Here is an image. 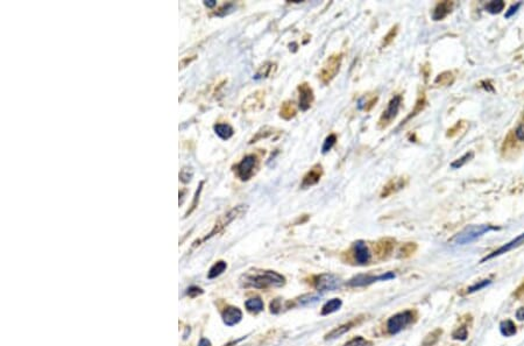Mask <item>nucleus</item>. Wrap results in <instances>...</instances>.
<instances>
[{
  "label": "nucleus",
  "instance_id": "nucleus-21",
  "mask_svg": "<svg viewBox=\"0 0 524 346\" xmlns=\"http://www.w3.org/2000/svg\"><path fill=\"white\" fill-rule=\"evenodd\" d=\"M322 294L318 293H312V294H305V295L301 296L298 299V304L302 307H308V305H312L317 303L318 301H321Z\"/></svg>",
  "mask_w": 524,
  "mask_h": 346
},
{
  "label": "nucleus",
  "instance_id": "nucleus-41",
  "mask_svg": "<svg viewBox=\"0 0 524 346\" xmlns=\"http://www.w3.org/2000/svg\"><path fill=\"white\" fill-rule=\"evenodd\" d=\"M376 100H378V98H376V97H375V98H373V99H370V102H368L367 104H366V105H365V108H364V109L366 110V111H370V109H372L374 105H375Z\"/></svg>",
  "mask_w": 524,
  "mask_h": 346
},
{
  "label": "nucleus",
  "instance_id": "nucleus-14",
  "mask_svg": "<svg viewBox=\"0 0 524 346\" xmlns=\"http://www.w3.org/2000/svg\"><path fill=\"white\" fill-rule=\"evenodd\" d=\"M522 244H524V233H522V235L518 236V237H517L516 239H514V240L509 241V243H508V244H506L505 246L500 247L499 250H496V251H495V252L492 253L491 255L486 256V258L483 259V260H482L481 262L487 261V260H489V259H493V258H495V256H499V255H501V254H505V253L509 252V251H511V250H514V249H516V247H518V246H520V245H522Z\"/></svg>",
  "mask_w": 524,
  "mask_h": 346
},
{
  "label": "nucleus",
  "instance_id": "nucleus-32",
  "mask_svg": "<svg viewBox=\"0 0 524 346\" xmlns=\"http://www.w3.org/2000/svg\"><path fill=\"white\" fill-rule=\"evenodd\" d=\"M192 176H194V172H192L191 168H188V167H184V168L181 169L180 172V180L182 181L183 183H189L190 181H191Z\"/></svg>",
  "mask_w": 524,
  "mask_h": 346
},
{
  "label": "nucleus",
  "instance_id": "nucleus-33",
  "mask_svg": "<svg viewBox=\"0 0 524 346\" xmlns=\"http://www.w3.org/2000/svg\"><path fill=\"white\" fill-rule=\"evenodd\" d=\"M234 8H235L234 4H232V2H229V4L224 5L223 7L219 8V10H218L215 14L217 16H227V14L233 12V11H234Z\"/></svg>",
  "mask_w": 524,
  "mask_h": 346
},
{
  "label": "nucleus",
  "instance_id": "nucleus-36",
  "mask_svg": "<svg viewBox=\"0 0 524 346\" xmlns=\"http://www.w3.org/2000/svg\"><path fill=\"white\" fill-rule=\"evenodd\" d=\"M368 344V342L362 337H354L353 339H351L350 342H347L344 346H366Z\"/></svg>",
  "mask_w": 524,
  "mask_h": 346
},
{
  "label": "nucleus",
  "instance_id": "nucleus-35",
  "mask_svg": "<svg viewBox=\"0 0 524 346\" xmlns=\"http://www.w3.org/2000/svg\"><path fill=\"white\" fill-rule=\"evenodd\" d=\"M203 184H204V182H200V187H198V189L196 190V194H195V196H194V202H192V204H191V209H190L189 211L186 212V216H189L190 213H191V212L194 211V210L196 209V206H197L198 202H200V192H201V190H203Z\"/></svg>",
  "mask_w": 524,
  "mask_h": 346
},
{
  "label": "nucleus",
  "instance_id": "nucleus-10",
  "mask_svg": "<svg viewBox=\"0 0 524 346\" xmlns=\"http://www.w3.org/2000/svg\"><path fill=\"white\" fill-rule=\"evenodd\" d=\"M297 90L299 92V100H298V106L302 111H308L312 105L313 99V91L311 89V86L308 83H302L298 85Z\"/></svg>",
  "mask_w": 524,
  "mask_h": 346
},
{
  "label": "nucleus",
  "instance_id": "nucleus-17",
  "mask_svg": "<svg viewBox=\"0 0 524 346\" xmlns=\"http://www.w3.org/2000/svg\"><path fill=\"white\" fill-rule=\"evenodd\" d=\"M452 8H453V2H452V1L438 2V4H437V6L434 7L433 12H432V19L434 20V21H439V20H443L444 18H446V16H447L448 14L451 13Z\"/></svg>",
  "mask_w": 524,
  "mask_h": 346
},
{
  "label": "nucleus",
  "instance_id": "nucleus-6",
  "mask_svg": "<svg viewBox=\"0 0 524 346\" xmlns=\"http://www.w3.org/2000/svg\"><path fill=\"white\" fill-rule=\"evenodd\" d=\"M402 104V96L401 94H396L390 99V102L388 103L387 109L385 110L384 113L379 119V127L380 128H385L388 125H390L391 122L397 117L400 108H401Z\"/></svg>",
  "mask_w": 524,
  "mask_h": 346
},
{
  "label": "nucleus",
  "instance_id": "nucleus-12",
  "mask_svg": "<svg viewBox=\"0 0 524 346\" xmlns=\"http://www.w3.org/2000/svg\"><path fill=\"white\" fill-rule=\"evenodd\" d=\"M322 176H323V167H322L321 164H315V166L304 175L301 187L303 189L310 188V187L317 184L319 181H321Z\"/></svg>",
  "mask_w": 524,
  "mask_h": 346
},
{
  "label": "nucleus",
  "instance_id": "nucleus-24",
  "mask_svg": "<svg viewBox=\"0 0 524 346\" xmlns=\"http://www.w3.org/2000/svg\"><path fill=\"white\" fill-rule=\"evenodd\" d=\"M352 327H353V323H347V324L341 325V327L337 328V329H335V330L331 331L330 333H327V334H326V337H325V338H326V339H336V338H338V337H340V336H342V334L346 333L347 331L350 330V329L352 328Z\"/></svg>",
  "mask_w": 524,
  "mask_h": 346
},
{
  "label": "nucleus",
  "instance_id": "nucleus-2",
  "mask_svg": "<svg viewBox=\"0 0 524 346\" xmlns=\"http://www.w3.org/2000/svg\"><path fill=\"white\" fill-rule=\"evenodd\" d=\"M495 230L494 227L489 226V225H476V226H469L467 229L462 231L460 233L454 236L451 239L452 245H466L471 244L472 241L477 240L478 238H480L481 236L488 233L489 231Z\"/></svg>",
  "mask_w": 524,
  "mask_h": 346
},
{
  "label": "nucleus",
  "instance_id": "nucleus-9",
  "mask_svg": "<svg viewBox=\"0 0 524 346\" xmlns=\"http://www.w3.org/2000/svg\"><path fill=\"white\" fill-rule=\"evenodd\" d=\"M395 278H396V275L394 273H391V272H387V273L381 274V275H378V276L358 275V276H355L354 279L351 280V281L348 282V284L352 285V287H364V285L372 284V283H374V282L388 281V280H393Z\"/></svg>",
  "mask_w": 524,
  "mask_h": 346
},
{
  "label": "nucleus",
  "instance_id": "nucleus-16",
  "mask_svg": "<svg viewBox=\"0 0 524 346\" xmlns=\"http://www.w3.org/2000/svg\"><path fill=\"white\" fill-rule=\"evenodd\" d=\"M404 186H405V180L403 177L393 178V180H390L389 182L384 187V189H382V191H381V195L380 196H381L382 198L388 197V196L395 194V192L399 191V190H401Z\"/></svg>",
  "mask_w": 524,
  "mask_h": 346
},
{
  "label": "nucleus",
  "instance_id": "nucleus-1",
  "mask_svg": "<svg viewBox=\"0 0 524 346\" xmlns=\"http://www.w3.org/2000/svg\"><path fill=\"white\" fill-rule=\"evenodd\" d=\"M245 287H254L259 289H264L268 287H282L286 283V279L281 274L273 270H256L254 273H248L244 276Z\"/></svg>",
  "mask_w": 524,
  "mask_h": 346
},
{
  "label": "nucleus",
  "instance_id": "nucleus-30",
  "mask_svg": "<svg viewBox=\"0 0 524 346\" xmlns=\"http://www.w3.org/2000/svg\"><path fill=\"white\" fill-rule=\"evenodd\" d=\"M336 142H337V135L336 134H330L329 137H327L324 141V145H323V147H322V152H323L324 154H326L327 152L332 149V147L336 145Z\"/></svg>",
  "mask_w": 524,
  "mask_h": 346
},
{
  "label": "nucleus",
  "instance_id": "nucleus-19",
  "mask_svg": "<svg viewBox=\"0 0 524 346\" xmlns=\"http://www.w3.org/2000/svg\"><path fill=\"white\" fill-rule=\"evenodd\" d=\"M295 115H296L295 103L288 100V102H284L283 104H282V106L280 109V117L282 118V119L290 120V119H293Z\"/></svg>",
  "mask_w": 524,
  "mask_h": 346
},
{
  "label": "nucleus",
  "instance_id": "nucleus-15",
  "mask_svg": "<svg viewBox=\"0 0 524 346\" xmlns=\"http://www.w3.org/2000/svg\"><path fill=\"white\" fill-rule=\"evenodd\" d=\"M241 318H243V313L239 308L229 307L223 313V321L227 327H233V325L238 324Z\"/></svg>",
  "mask_w": 524,
  "mask_h": 346
},
{
  "label": "nucleus",
  "instance_id": "nucleus-23",
  "mask_svg": "<svg viewBox=\"0 0 524 346\" xmlns=\"http://www.w3.org/2000/svg\"><path fill=\"white\" fill-rule=\"evenodd\" d=\"M245 307H246V309L250 311V313H260V311L263 310V302H262L261 299L259 298H255V299H249L248 301H246V303H245Z\"/></svg>",
  "mask_w": 524,
  "mask_h": 346
},
{
  "label": "nucleus",
  "instance_id": "nucleus-5",
  "mask_svg": "<svg viewBox=\"0 0 524 346\" xmlns=\"http://www.w3.org/2000/svg\"><path fill=\"white\" fill-rule=\"evenodd\" d=\"M246 209H247L246 205H238V206L233 207L232 210H230V211L227 212L226 215H224L223 217H221L219 220H218L217 223H216L215 227L212 229L211 232H210L209 235H207L206 237L203 239V240H207V239L212 238L214 236L217 235V233L221 232V231L225 229L227 225H229L230 223H232V221L234 220V219L240 217V216L243 215L244 212H246Z\"/></svg>",
  "mask_w": 524,
  "mask_h": 346
},
{
  "label": "nucleus",
  "instance_id": "nucleus-13",
  "mask_svg": "<svg viewBox=\"0 0 524 346\" xmlns=\"http://www.w3.org/2000/svg\"><path fill=\"white\" fill-rule=\"evenodd\" d=\"M354 256H355V261L358 262L359 265L370 264L372 254H370V250H368L365 241L358 240L354 243Z\"/></svg>",
  "mask_w": 524,
  "mask_h": 346
},
{
  "label": "nucleus",
  "instance_id": "nucleus-26",
  "mask_svg": "<svg viewBox=\"0 0 524 346\" xmlns=\"http://www.w3.org/2000/svg\"><path fill=\"white\" fill-rule=\"evenodd\" d=\"M226 268H227V265H226L225 261H218L217 264H215L214 266L211 267V269H210L209 274H207V278H209V279L217 278V276H219L221 273L225 272Z\"/></svg>",
  "mask_w": 524,
  "mask_h": 346
},
{
  "label": "nucleus",
  "instance_id": "nucleus-4",
  "mask_svg": "<svg viewBox=\"0 0 524 346\" xmlns=\"http://www.w3.org/2000/svg\"><path fill=\"white\" fill-rule=\"evenodd\" d=\"M259 167V158L254 154L246 155L235 167V174L241 181H248L254 176Z\"/></svg>",
  "mask_w": 524,
  "mask_h": 346
},
{
  "label": "nucleus",
  "instance_id": "nucleus-20",
  "mask_svg": "<svg viewBox=\"0 0 524 346\" xmlns=\"http://www.w3.org/2000/svg\"><path fill=\"white\" fill-rule=\"evenodd\" d=\"M341 305H342V302L340 299H330L329 302H326V303L324 304L323 309H322V315L326 316V315H330V314L336 313V311H338L339 309H340Z\"/></svg>",
  "mask_w": 524,
  "mask_h": 346
},
{
  "label": "nucleus",
  "instance_id": "nucleus-37",
  "mask_svg": "<svg viewBox=\"0 0 524 346\" xmlns=\"http://www.w3.org/2000/svg\"><path fill=\"white\" fill-rule=\"evenodd\" d=\"M488 284H491V280H483L482 282H480V283H477L474 285H472V287L468 288V293H474V292H478V290L482 289V288L487 287Z\"/></svg>",
  "mask_w": 524,
  "mask_h": 346
},
{
  "label": "nucleus",
  "instance_id": "nucleus-22",
  "mask_svg": "<svg viewBox=\"0 0 524 346\" xmlns=\"http://www.w3.org/2000/svg\"><path fill=\"white\" fill-rule=\"evenodd\" d=\"M276 69V64L275 63H272V62H267L264 63L262 67L259 69V71L256 73L255 75V79H266V77H268L272 75V73H274V70Z\"/></svg>",
  "mask_w": 524,
  "mask_h": 346
},
{
  "label": "nucleus",
  "instance_id": "nucleus-31",
  "mask_svg": "<svg viewBox=\"0 0 524 346\" xmlns=\"http://www.w3.org/2000/svg\"><path fill=\"white\" fill-rule=\"evenodd\" d=\"M397 28H399V26H394L391 30L388 31V34L384 37V41H382V47H387V46H389L391 42L394 41V39L396 37V34H397Z\"/></svg>",
  "mask_w": 524,
  "mask_h": 346
},
{
  "label": "nucleus",
  "instance_id": "nucleus-42",
  "mask_svg": "<svg viewBox=\"0 0 524 346\" xmlns=\"http://www.w3.org/2000/svg\"><path fill=\"white\" fill-rule=\"evenodd\" d=\"M194 293L196 294V295H198V294H201L203 292H201L200 288H197V287H191L190 289H188V295L194 296Z\"/></svg>",
  "mask_w": 524,
  "mask_h": 346
},
{
  "label": "nucleus",
  "instance_id": "nucleus-7",
  "mask_svg": "<svg viewBox=\"0 0 524 346\" xmlns=\"http://www.w3.org/2000/svg\"><path fill=\"white\" fill-rule=\"evenodd\" d=\"M342 281L333 274H322L315 279V288L318 292H332L340 289Z\"/></svg>",
  "mask_w": 524,
  "mask_h": 346
},
{
  "label": "nucleus",
  "instance_id": "nucleus-28",
  "mask_svg": "<svg viewBox=\"0 0 524 346\" xmlns=\"http://www.w3.org/2000/svg\"><path fill=\"white\" fill-rule=\"evenodd\" d=\"M505 8V2L497 0V1H491L486 5V11H488L492 14H497Z\"/></svg>",
  "mask_w": 524,
  "mask_h": 346
},
{
  "label": "nucleus",
  "instance_id": "nucleus-3",
  "mask_svg": "<svg viewBox=\"0 0 524 346\" xmlns=\"http://www.w3.org/2000/svg\"><path fill=\"white\" fill-rule=\"evenodd\" d=\"M342 56L341 54H335L330 56L319 71V79L324 85L330 84L335 77L338 75L341 67Z\"/></svg>",
  "mask_w": 524,
  "mask_h": 346
},
{
  "label": "nucleus",
  "instance_id": "nucleus-38",
  "mask_svg": "<svg viewBox=\"0 0 524 346\" xmlns=\"http://www.w3.org/2000/svg\"><path fill=\"white\" fill-rule=\"evenodd\" d=\"M466 337H467V331H466L465 328H462L459 329V330L456 331V332L453 333V338L454 339H460V340H465Z\"/></svg>",
  "mask_w": 524,
  "mask_h": 346
},
{
  "label": "nucleus",
  "instance_id": "nucleus-29",
  "mask_svg": "<svg viewBox=\"0 0 524 346\" xmlns=\"http://www.w3.org/2000/svg\"><path fill=\"white\" fill-rule=\"evenodd\" d=\"M473 157H474L473 152H469V153H466V154H465V155H463V157H462L458 158V160H457V161H454V162L451 164V167H452V168H453V169H459V168H462V167L463 166V164H465V163H467V162H468V161H469V160H471V158H473Z\"/></svg>",
  "mask_w": 524,
  "mask_h": 346
},
{
  "label": "nucleus",
  "instance_id": "nucleus-45",
  "mask_svg": "<svg viewBox=\"0 0 524 346\" xmlns=\"http://www.w3.org/2000/svg\"><path fill=\"white\" fill-rule=\"evenodd\" d=\"M198 346H211V343H210L209 340L205 339V338H201L200 344H198Z\"/></svg>",
  "mask_w": 524,
  "mask_h": 346
},
{
  "label": "nucleus",
  "instance_id": "nucleus-40",
  "mask_svg": "<svg viewBox=\"0 0 524 346\" xmlns=\"http://www.w3.org/2000/svg\"><path fill=\"white\" fill-rule=\"evenodd\" d=\"M516 138L520 141H524V125H520L516 128Z\"/></svg>",
  "mask_w": 524,
  "mask_h": 346
},
{
  "label": "nucleus",
  "instance_id": "nucleus-43",
  "mask_svg": "<svg viewBox=\"0 0 524 346\" xmlns=\"http://www.w3.org/2000/svg\"><path fill=\"white\" fill-rule=\"evenodd\" d=\"M516 317H517V319H520V321H523V319H524V308H520V309L516 311Z\"/></svg>",
  "mask_w": 524,
  "mask_h": 346
},
{
  "label": "nucleus",
  "instance_id": "nucleus-34",
  "mask_svg": "<svg viewBox=\"0 0 524 346\" xmlns=\"http://www.w3.org/2000/svg\"><path fill=\"white\" fill-rule=\"evenodd\" d=\"M424 106H425V97H424V94H422V96H419L418 100H417V103H416V108H415L414 111L411 112V114L409 115L408 119H410L411 117H414V115H416L417 113H418L419 111H422V110L424 109Z\"/></svg>",
  "mask_w": 524,
  "mask_h": 346
},
{
  "label": "nucleus",
  "instance_id": "nucleus-8",
  "mask_svg": "<svg viewBox=\"0 0 524 346\" xmlns=\"http://www.w3.org/2000/svg\"><path fill=\"white\" fill-rule=\"evenodd\" d=\"M413 321V313L411 311H403V313L396 314L393 317H390L387 322V329L391 334H396L404 329L407 325L410 324Z\"/></svg>",
  "mask_w": 524,
  "mask_h": 346
},
{
  "label": "nucleus",
  "instance_id": "nucleus-39",
  "mask_svg": "<svg viewBox=\"0 0 524 346\" xmlns=\"http://www.w3.org/2000/svg\"><path fill=\"white\" fill-rule=\"evenodd\" d=\"M521 5H522V4H521V2H517V4L512 5V6H511L510 8H509V10L506 12V16H505L506 18H507V19L511 18V16H514V14L517 12V10L521 7Z\"/></svg>",
  "mask_w": 524,
  "mask_h": 346
},
{
  "label": "nucleus",
  "instance_id": "nucleus-11",
  "mask_svg": "<svg viewBox=\"0 0 524 346\" xmlns=\"http://www.w3.org/2000/svg\"><path fill=\"white\" fill-rule=\"evenodd\" d=\"M264 108V91H256L246 98L243 104V110L246 112L259 111Z\"/></svg>",
  "mask_w": 524,
  "mask_h": 346
},
{
  "label": "nucleus",
  "instance_id": "nucleus-18",
  "mask_svg": "<svg viewBox=\"0 0 524 346\" xmlns=\"http://www.w3.org/2000/svg\"><path fill=\"white\" fill-rule=\"evenodd\" d=\"M214 129L216 134L223 140H229L230 138H232L233 134H234V129H233L229 124H216L214 126Z\"/></svg>",
  "mask_w": 524,
  "mask_h": 346
},
{
  "label": "nucleus",
  "instance_id": "nucleus-27",
  "mask_svg": "<svg viewBox=\"0 0 524 346\" xmlns=\"http://www.w3.org/2000/svg\"><path fill=\"white\" fill-rule=\"evenodd\" d=\"M434 83H436L437 85H450L453 83V75H452V73H448V71H446V73H443L442 75H439L438 77H437L436 80H434Z\"/></svg>",
  "mask_w": 524,
  "mask_h": 346
},
{
  "label": "nucleus",
  "instance_id": "nucleus-44",
  "mask_svg": "<svg viewBox=\"0 0 524 346\" xmlns=\"http://www.w3.org/2000/svg\"><path fill=\"white\" fill-rule=\"evenodd\" d=\"M204 5H205L206 7H214L217 5V1H215V0H205V1H204Z\"/></svg>",
  "mask_w": 524,
  "mask_h": 346
},
{
  "label": "nucleus",
  "instance_id": "nucleus-25",
  "mask_svg": "<svg viewBox=\"0 0 524 346\" xmlns=\"http://www.w3.org/2000/svg\"><path fill=\"white\" fill-rule=\"evenodd\" d=\"M500 331L503 336L511 337L516 333V327H515V324L511 321L507 319V321H503L500 324Z\"/></svg>",
  "mask_w": 524,
  "mask_h": 346
}]
</instances>
